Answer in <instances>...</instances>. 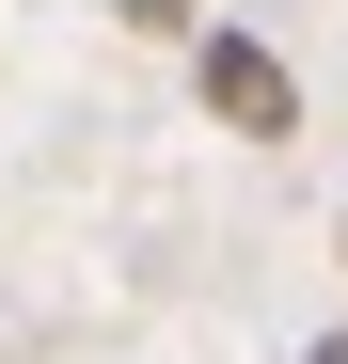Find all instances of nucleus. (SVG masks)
I'll return each mask as SVG.
<instances>
[{
    "instance_id": "obj_1",
    "label": "nucleus",
    "mask_w": 348,
    "mask_h": 364,
    "mask_svg": "<svg viewBox=\"0 0 348 364\" xmlns=\"http://www.w3.org/2000/svg\"><path fill=\"white\" fill-rule=\"evenodd\" d=\"M190 80H206V111H222L238 143H285V127H301V80H285V48H254V32H206Z\"/></svg>"
},
{
    "instance_id": "obj_2",
    "label": "nucleus",
    "mask_w": 348,
    "mask_h": 364,
    "mask_svg": "<svg viewBox=\"0 0 348 364\" xmlns=\"http://www.w3.org/2000/svg\"><path fill=\"white\" fill-rule=\"evenodd\" d=\"M111 16H127V32H190L206 0H111Z\"/></svg>"
},
{
    "instance_id": "obj_3",
    "label": "nucleus",
    "mask_w": 348,
    "mask_h": 364,
    "mask_svg": "<svg viewBox=\"0 0 348 364\" xmlns=\"http://www.w3.org/2000/svg\"><path fill=\"white\" fill-rule=\"evenodd\" d=\"M317 364H348V348H317Z\"/></svg>"
}]
</instances>
